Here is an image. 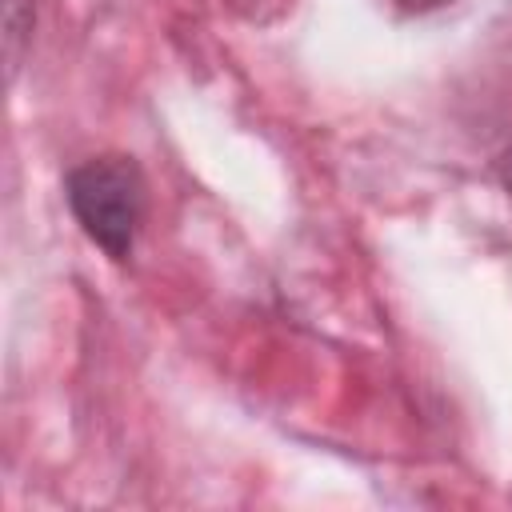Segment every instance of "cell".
<instances>
[{"label": "cell", "instance_id": "obj_1", "mask_svg": "<svg viewBox=\"0 0 512 512\" xmlns=\"http://www.w3.org/2000/svg\"><path fill=\"white\" fill-rule=\"evenodd\" d=\"M64 196L88 240H96L112 260H128L148 204L140 164L132 156H92L68 172Z\"/></svg>", "mask_w": 512, "mask_h": 512}, {"label": "cell", "instance_id": "obj_2", "mask_svg": "<svg viewBox=\"0 0 512 512\" xmlns=\"http://www.w3.org/2000/svg\"><path fill=\"white\" fill-rule=\"evenodd\" d=\"M4 8H8V12H4V28H8V60H12V68H16V40L24 36V28H20V0H8Z\"/></svg>", "mask_w": 512, "mask_h": 512}, {"label": "cell", "instance_id": "obj_3", "mask_svg": "<svg viewBox=\"0 0 512 512\" xmlns=\"http://www.w3.org/2000/svg\"><path fill=\"white\" fill-rule=\"evenodd\" d=\"M400 12H412V16H420V12H436V8H444V4H452V0H392Z\"/></svg>", "mask_w": 512, "mask_h": 512}, {"label": "cell", "instance_id": "obj_4", "mask_svg": "<svg viewBox=\"0 0 512 512\" xmlns=\"http://www.w3.org/2000/svg\"><path fill=\"white\" fill-rule=\"evenodd\" d=\"M500 180H504V188H508V196H512V148L500 156Z\"/></svg>", "mask_w": 512, "mask_h": 512}]
</instances>
